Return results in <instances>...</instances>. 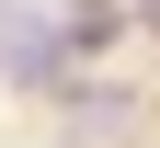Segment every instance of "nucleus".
I'll list each match as a JSON object with an SVG mask.
<instances>
[{
  "label": "nucleus",
  "instance_id": "f257e3e1",
  "mask_svg": "<svg viewBox=\"0 0 160 148\" xmlns=\"http://www.w3.org/2000/svg\"><path fill=\"white\" fill-rule=\"evenodd\" d=\"M0 80L12 91H57V12L0 0Z\"/></svg>",
  "mask_w": 160,
  "mask_h": 148
},
{
  "label": "nucleus",
  "instance_id": "f03ea898",
  "mask_svg": "<svg viewBox=\"0 0 160 148\" xmlns=\"http://www.w3.org/2000/svg\"><path fill=\"white\" fill-rule=\"evenodd\" d=\"M126 125H137V91H114V80H80V91H69V137H80V148L126 137Z\"/></svg>",
  "mask_w": 160,
  "mask_h": 148
},
{
  "label": "nucleus",
  "instance_id": "7ed1b4c3",
  "mask_svg": "<svg viewBox=\"0 0 160 148\" xmlns=\"http://www.w3.org/2000/svg\"><path fill=\"white\" fill-rule=\"evenodd\" d=\"M114 23H126V0H69L57 12V46H103Z\"/></svg>",
  "mask_w": 160,
  "mask_h": 148
},
{
  "label": "nucleus",
  "instance_id": "20e7f679",
  "mask_svg": "<svg viewBox=\"0 0 160 148\" xmlns=\"http://www.w3.org/2000/svg\"><path fill=\"white\" fill-rule=\"evenodd\" d=\"M149 34H160V0H149Z\"/></svg>",
  "mask_w": 160,
  "mask_h": 148
}]
</instances>
